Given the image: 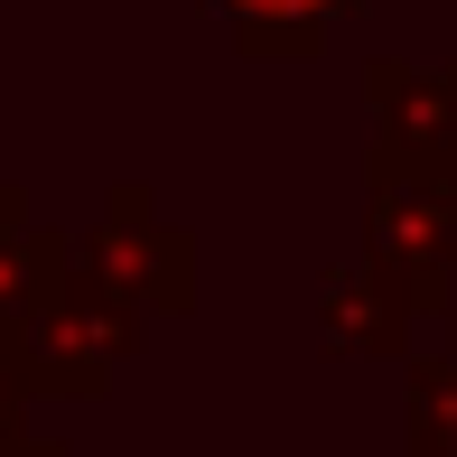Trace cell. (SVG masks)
<instances>
[{
  "label": "cell",
  "mask_w": 457,
  "mask_h": 457,
  "mask_svg": "<svg viewBox=\"0 0 457 457\" xmlns=\"http://www.w3.org/2000/svg\"><path fill=\"white\" fill-rule=\"evenodd\" d=\"M373 271L411 308H457V140L373 150Z\"/></svg>",
  "instance_id": "cell-1"
},
{
  "label": "cell",
  "mask_w": 457,
  "mask_h": 457,
  "mask_svg": "<svg viewBox=\"0 0 457 457\" xmlns=\"http://www.w3.org/2000/svg\"><path fill=\"white\" fill-rule=\"evenodd\" d=\"M327 337H337L345 355H402L411 299L373 271V262H364V271H327Z\"/></svg>",
  "instance_id": "cell-2"
},
{
  "label": "cell",
  "mask_w": 457,
  "mask_h": 457,
  "mask_svg": "<svg viewBox=\"0 0 457 457\" xmlns=\"http://www.w3.org/2000/svg\"><path fill=\"white\" fill-rule=\"evenodd\" d=\"M411 457H457V364H411Z\"/></svg>",
  "instance_id": "cell-3"
},
{
  "label": "cell",
  "mask_w": 457,
  "mask_h": 457,
  "mask_svg": "<svg viewBox=\"0 0 457 457\" xmlns=\"http://www.w3.org/2000/svg\"><path fill=\"white\" fill-rule=\"evenodd\" d=\"M224 10L253 29V47H308L327 19H345L355 0H224Z\"/></svg>",
  "instance_id": "cell-4"
},
{
  "label": "cell",
  "mask_w": 457,
  "mask_h": 457,
  "mask_svg": "<svg viewBox=\"0 0 457 457\" xmlns=\"http://www.w3.org/2000/svg\"><path fill=\"white\" fill-rule=\"evenodd\" d=\"M448 364H457V308H448Z\"/></svg>",
  "instance_id": "cell-5"
},
{
  "label": "cell",
  "mask_w": 457,
  "mask_h": 457,
  "mask_svg": "<svg viewBox=\"0 0 457 457\" xmlns=\"http://www.w3.org/2000/svg\"><path fill=\"white\" fill-rule=\"evenodd\" d=\"M448 103H457V66H448Z\"/></svg>",
  "instance_id": "cell-6"
}]
</instances>
